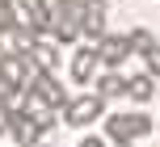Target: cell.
<instances>
[{
	"mask_svg": "<svg viewBox=\"0 0 160 147\" xmlns=\"http://www.w3.org/2000/svg\"><path fill=\"white\" fill-rule=\"evenodd\" d=\"M143 59H148V76H152V80H156V76H160V42H156L152 50H148Z\"/></svg>",
	"mask_w": 160,
	"mask_h": 147,
	"instance_id": "cell-15",
	"label": "cell"
},
{
	"mask_svg": "<svg viewBox=\"0 0 160 147\" xmlns=\"http://www.w3.org/2000/svg\"><path fill=\"white\" fill-rule=\"evenodd\" d=\"M76 147H110V143H105V139H101V135H84V139H80Z\"/></svg>",
	"mask_w": 160,
	"mask_h": 147,
	"instance_id": "cell-17",
	"label": "cell"
},
{
	"mask_svg": "<svg viewBox=\"0 0 160 147\" xmlns=\"http://www.w3.org/2000/svg\"><path fill=\"white\" fill-rule=\"evenodd\" d=\"M34 147H38V143H34Z\"/></svg>",
	"mask_w": 160,
	"mask_h": 147,
	"instance_id": "cell-20",
	"label": "cell"
},
{
	"mask_svg": "<svg viewBox=\"0 0 160 147\" xmlns=\"http://www.w3.org/2000/svg\"><path fill=\"white\" fill-rule=\"evenodd\" d=\"M97 97H105V101H110V97H127V76H122L118 72V67H105V72H97Z\"/></svg>",
	"mask_w": 160,
	"mask_h": 147,
	"instance_id": "cell-11",
	"label": "cell"
},
{
	"mask_svg": "<svg viewBox=\"0 0 160 147\" xmlns=\"http://www.w3.org/2000/svg\"><path fill=\"white\" fill-rule=\"evenodd\" d=\"M17 13H21V21L30 25L38 38L51 30V4L47 0H17Z\"/></svg>",
	"mask_w": 160,
	"mask_h": 147,
	"instance_id": "cell-9",
	"label": "cell"
},
{
	"mask_svg": "<svg viewBox=\"0 0 160 147\" xmlns=\"http://www.w3.org/2000/svg\"><path fill=\"white\" fill-rule=\"evenodd\" d=\"M30 80H34V63H30L25 55H8L4 63H0V84H4V88L25 92V88H30Z\"/></svg>",
	"mask_w": 160,
	"mask_h": 147,
	"instance_id": "cell-5",
	"label": "cell"
},
{
	"mask_svg": "<svg viewBox=\"0 0 160 147\" xmlns=\"http://www.w3.org/2000/svg\"><path fill=\"white\" fill-rule=\"evenodd\" d=\"M8 135H13L21 147H34L42 135H47V130L38 126V118H34L30 109H13V126H8Z\"/></svg>",
	"mask_w": 160,
	"mask_h": 147,
	"instance_id": "cell-8",
	"label": "cell"
},
{
	"mask_svg": "<svg viewBox=\"0 0 160 147\" xmlns=\"http://www.w3.org/2000/svg\"><path fill=\"white\" fill-rule=\"evenodd\" d=\"M8 55H13V46H8V38H4V34H0V63H4Z\"/></svg>",
	"mask_w": 160,
	"mask_h": 147,
	"instance_id": "cell-18",
	"label": "cell"
},
{
	"mask_svg": "<svg viewBox=\"0 0 160 147\" xmlns=\"http://www.w3.org/2000/svg\"><path fill=\"white\" fill-rule=\"evenodd\" d=\"M105 13H110L105 0H88L84 13H80V38H88V42L101 38V34H105Z\"/></svg>",
	"mask_w": 160,
	"mask_h": 147,
	"instance_id": "cell-7",
	"label": "cell"
},
{
	"mask_svg": "<svg viewBox=\"0 0 160 147\" xmlns=\"http://www.w3.org/2000/svg\"><path fill=\"white\" fill-rule=\"evenodd\" d=\"M8 126H13V109L0 101V135H8Z\"/></svg>",
	"mask_w": 160,
	"mask_h": 147,
	"instance_id": "cell-16",
	"label": "cell"
},
{
	"mask_svg": "<svg viewBox=\"0 0 160 147\" xmlns=\"http://www.w3.org/2000/svg\"><path fill=\"white\" fill-rule=\"evenodd\" d=\"M72 80L76 84H93L97 72H101V55H97V42H88V46H76L72 50Z\"/></svg>",
	"mask_w": 160,
	"mask_h": 147,
	"instance_id": "cell-4",
	"label": "cell"
},
{
	"mask_svg": "<svg viewBox=\"0 0 160 147\" xmlns=\"http://www.w3.org/2000/svg\"><path fill=\"white\" fill-rule=\"evenodd\" d=\"M152 118L139 114V109H127V114H105V139L110 143H139L143 135H152Z\"/></svg>",
	"mask_w": 160,
	"mask_h": 147,
	"instance_id": "cell-1",
	"label": "cell"
},
{
	"mask_svg": "<svg viewBox=\"0 0 160 147\" xmlns=\"http://www.w3.org/2000/svg\"><path fill=\"white\" fill-rule=\"evenodd\" d=\"M63 114L68 126H93L105 118V97H97V92H80V97H68V105L59 109Z\"/></svg>",
	"mask_w": 160,
	"mask_h": 147,
	"instance_id": "cell-2",
	"label": "cell"
},
{
	"mask_svg": "<svg viewBox=\"0 0 160 147\" xmlns=\"http://www.w3.org/2000/svg\"><path fill=\"white\" fill-rule=\"evenodd\" d=\"M97 55H101V67H118V63H127V55H131L127 34H101V38H97Z\"/></svg>",
	"mask_w": 160,
	"mask_h": 147,
	"instance_id": "cell-6",
	"label": "cell"
},
{
	"mask_svg": "<svg viewBox=\"0 0 160 147\" xmlns=\"http://www.w3.org/2000/svg\"><path fill=\"white\" fill-rule=\"evenodd\" d=\"M114 147H135V143H114Z\"/></svg>",
	"mask_w": 160,
	"mask_h": 147,
	"instance_id": "cell-19",
	"label": "cell"
},
{
	"mask_svg": "<svg viewBox=\"0 0 160 147\" xmlns=\"http://www.w3.org/2000/svg\"><path fill=\"white\" fill-rule=\"evenodd\" d=\"M51 38L59 42V46H72V42L80 38V17L72 13V8H63V4H51Z\"/></svg>",
	"mask_w": 160,
	"mask_h": 147,
	"instance_id": "cell-3",
	"label": "cell"
},
{
	"mask_svg": "<svg viewBox=\"0 0 160 147\" xmlns=\"http://www.w3.org/2000/svg\"><path fill=\"white\" fill-rule=\"evenodd\" d=\"M127 97L131 101H135V105H148V101H152L156 97V84H152V76H131V80H127Z\"/></svg>",
	"mask_w": 160,
	"mask_h": 147,
	"instance_id": "cell-12",
	"label": "cell"
},
{
	"mask_svg": "<svg viewBox=\"0 0 160 147\" xmlns=\"http://www.w3.org/2000/svg\"><path fill=\"white\" fill-rule=\"evenodd\" d=\"M127 42H131V55H148V50L156 46V34L139 25V30H131V34H127Z\"/></svg>",
	"mask_w": 160,
	"mask_h": 147,
	"instance_id": "cell-13",
	"label": "cell"
},
{
	"mask_svg": "<svg viewBox=\"0 0 160 147\" xmlns=\"http://www.w3.org/2000/svg\"><path fill=\"white\" fill-rule=\"evenodd\" d=\"M25 59L34 63V72H55V67L63 63V55H59V42H55V38H51V42L38 38V42L30 46V55H25Z\"/></svg>",
	"mask_w": 160,
	"mask_h": 147,
	"instance_id": "cell-10",
	"label": "cell"
},
{
	"mask_svg": "<svg viewBox=\"0 0 160 147\" xmlns=\"http://www.w3.org/2000/svg\"><path fill=\"white\" fill-rule=\"evenodd\" d=\"M17 21H21V13H17V0H0V34H8Z\"/></svg>",
	"mask_w": 160,
	"mask_h": 147,
	"instance_id": "cell-14",
	"label": "cell"
}]
</instances>
